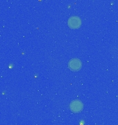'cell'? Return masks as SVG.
Returning a JSON list of instances; mask_svg holds the SVG:
<instances>
[{"label":"cell","instance_id":"6da1fadb","mask_svg":"<svg viewBox=\"0 0 118 125\" xmlns=\"http://www.w3.org/2000/svg\"><path fill=\"white\" fill-rule=\"evenodd\" d=\"M68 25L73 29H78L82 25V20L78 16H71L68 20Z\"/></svg>","mask_w":118,"mask_h":125},{"label":"cell","instance_id":"7a4b0ae2","mask_svg":"<svg viewBox=\"0 0 118 125\" xmlns=\"http://www.w3.org/2000/svg\"><path fill=\"white\" fill-rule=\"evenodd\" d=\"M68 66L72 71H78L82 67V62L79 58H71L68 62Z\"/></svg>","mask_w":118,"mask_h":125},{"label":"cell","instance_id":"3957f363","mask_svg":"<svg viewBox=\"0 0 118 125\" xmlns=\"http://www.w3.org/2000/svg\"><path fill=\"white\" fill-rule=\"evenodd\" d=\"M84 105L81 101L78 99L71 102L70 104V109L73 113H79L82 111Z\"/></svg>","mask_w":118,"mask_h":125}]
</instances>
